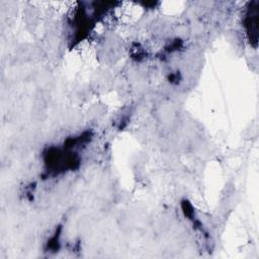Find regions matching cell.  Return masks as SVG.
Returning <instances> with one entry per match:
<instances>
[{"mask_svg": "<svg viewBox=\"0 0 259 259\" xmlns=\"http://www.w3.org/2000/svg\"><path fill=\"white\" fill-rule=\"evenodd\" d=\"M245 27L249 39L254 46L257 44L258 37V2H251L247 8L245 15Z\"/></svg>", "mask_w": 259, "mask_h": 259, "instance_id": "cell-1", "label": "cell"}]
</instances>
